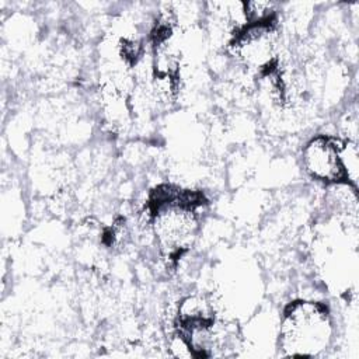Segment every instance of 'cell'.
<instances>
[{"label":"cell","mask_w":359,"mask_h":359,"mask_svg":"<svg viewBox=\"0 0 359 359\" xmlns=\"http://www.w3.org/2000/svg\"><path fill=\"white\" fill-rule=\"evenodd\" d=\"M198 195L161 187L151 201L150 227L157 247L172 257L188 251L199 234Z\"/></svg>","instance_id":"1"},{"label":"cell","mask_w":359,"mask_h":359,"mask_svg":"<svg viewBox=\"0 0 359 359\" xmlns=\"http://www.w3.org/2000/svg\"><path fill=\"white\" fill-rule=\"evenodd\" d=\"M334 335V320L325 304L294 300L280 316L278 345L286 356L314 358L331 348Z\"/></svg>","instance_id":"2"},{"label":"cell","mask_w":359,"mask_h":359,"mask_svg":"<svg viewBox=\"0 0 359 359\" xmlns=\"http://www.w3.org/2000/svg\"><path fill=\"white\" fill-rule=\"evenodd\" d=\"M229 50L248 72L265 74L276 66L279 34L272 24H247L231 35Z\"/></svg>","instance_id":"3"},{"label":"cell","mask_w":359,"mask_h":359,"mask_svg":"<svg viewBox=\"0 0 359 359\" xmlns=\"http://www.w3.org/2000/svg\"><path fill=\"white\" fill-rule=\"evenodd\" d=\"M339 147L341 140L331 136L317 135L311 137L302 149V164L307 175L327 185L345 181Z\"/></svg>","instance_id":"4"},{"label":"cell","mask_w":359,"mask_h":359,"mask_svg":"<svg viewBox=\"0 0 359 359\" xmlns=\"http://www.w3.org/2000/svg\"><path fill=\"white\" fill-rule=\"evenodd\" d=\"M339 158L345 181L351 185H358L359 178V150L355 140H344L339 147Z\"/></svg>","instance_id":"5"},{"label":"cell","mask_w":359,"mask_h":359,"mask_svg":"<svg viewBox=\"0 0 359 359\" xmlns=\"http://www.w3.org/2000/svg\"><path fill=\"white\" fill-rule=\"evenodd\" d=\"M278 14L275 1H244V15L247 24H272Z\"/></svg>","instance_id":"6"}]
</instances>
